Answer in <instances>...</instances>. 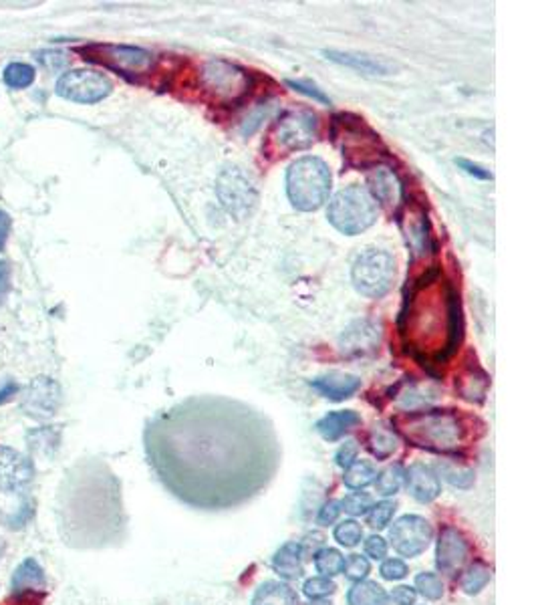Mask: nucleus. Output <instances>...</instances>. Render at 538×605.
<instances>
[{
  "mask_svg": "<svg viewBox=\"0 0 538 605\" xmlns=\"http://www.w3.org/2000/svg\"><path fill=\"white\" fill-rule=\"evenodd\" d=\"M359 424H361V416L355 410H337V411H329L327 416L320 418L315 424V428H317V432L323 436V440L337 442Z\"/></svg>",
  "mask_w": 538,
  "mask_h": 605,
  "instance_id": "nucleus-20",
  "label": "nucleus"
},
{
  "mask_svg": "<svg viewBox=\"0 0 538 605\" xmlns=\"http://www.w3.org/2000/svg\"><path fill=\"white\" fill-rule=\"evenodd\" d=\"M490 577H492V569H490L486 563L482 561L472 563L462 577V589L468 595H476L488 585Z\"/></svg>",
  "mask_w": 538,
  "mask_h": 605,
  "instance_id": "nucleus-27",
  "label": "nucleus"
},
{
  "mask_svg": "<svg viewBox=\"0 0 538 605\" xmlns=\"http://www.w3.org/2000/svg\"><path fill=\"white\" fill-rule=\"evenodd\" d=\"M27 440H29L30 450L37 452V454L51 456L59 444V436L53 430H49V428H41V430L29 432Z\"/></svg>",
  "mask_w": 538,
  "mask_h": 605,
  "instance_id": "nucleus-32",
  "label": "nucleus"
},
{
  "mask_svg": "<svg viewBox=\"0 0 538 605\" xmlns=\"http://www.w3.org/2000/svg\"><path fill=\"white\" fill-rule=\"evenodd\" d=\"M341 511L343 508H341L339 500H329V503H325L323 508L319 511L317 523L320 524V527H329V524H333L337 519H339Z\"/></svg>",
  "mask_w": 538,
  "mask_h": 605,
  "instance_id": "nucleus-44",
  "label": "nucleus"
},
{
  "mask_svg": "<svg viewBox=\"0 0 538 605\" xmlns=\"http://www.w3.org/2000/svg\"><path fill=\"white\" fill-rule=\"evenodd\" d=\"M351 277L361 295L381 298L389 293L393 281H396V261L388 250L367 248L353 263Z\"/></svg>",
  "mask_w": 538,
  "mask_h": 605,
  "instance_id": "nucleus-5",
  "label": "nucleus"
},
{
  "mask_svg": "<svg viewBox=\"0 0 538 605\" xmlns=\"http://www.w3.org/2000/svg\"><path fill=\"white\" fill-rule=\"evenodd\" d=\"M407 575V565L401 559H388L381 565V577L388 581H399Z\"/></svg>",
  "mask_w": 538,
  "mask_h": 605,
  "instance_id": "nucleus-42",
  "label": "nucleus"
},
{
  "mask_svg": "<svg viewBox=\"0 0 538 605\" xmlns=\"http://www.w3.org/2000/svg\"><path fill=\"white\" fill-rule=\"evenodd\" d=\"M369 188L373 200H380L388 208H397L404 202V184L391 168L377 166L369 176Z\"/></svg>",
  "mask_w": 538,
  "mask_h": 605,
  "instance_id": "nucleus-17",
  "label": "nucleus"
},
{
  "mask_svg": "<svg viewBox=\"0 0 538 605\" xmlns=\"http://www.w3.org/2000/svg\"><path fill=\"white\" fill-rule=\"evenodd\" d=\"M486 387H488V377L486 374H474V369L468 371V374L460 377V384H457V390H460L462 398L468 400V402H480L484 398L486 393Z\"/></svg>",
  "mask_w": 538,
  "mask_h": 605,
  "instance_id": "nucleus-29",
  "label": "nucleus"
},
{
  "mask_svg": "<svg viewBox=\"0 0 538 605\" xmlns=\"http://www.w3.org/2000/svg\"><path fill=\"white\" fill-rule=\"evenodd\" d=\"M270 105H264V108H259L256 109L252 116H248L246 117V124L243 125V134L244 135H251L256 127H259L262 124V119H267L269 117V113H270Z\"/></svg>",
  "mask_w": 538,
  "mask_h": 605,
  "instance_id": "nucleus-47",
  "label": "nucleus"
},
{
  "mask_svg": "<svg viewBox=\"0 0 538 605\" xmlns=\"http://www.w3.org/2000/svg\"><path fill=\"white\" fill-rule=\"evenodd\" d=\"M4 549H6V545H4V540H3V539H0V559H3V555H4Z\"/></svg>",
  "mask_w": 538,
  "mask_h": 605,
  "instance_id": "nucleus-53",
  "label": "nucleus"
},
{
  "mask_svg": "<svg viewBox=\"0 0 538 605\" xmlns=\"http://www.w3.org/2000/svg\"><path fill=\"white\" fill-rule=\"evenodd\" d=\"M373 500L367 492H351L343 498L341 508L345 513H349L351 516H359V514H367L369 508H371Z\"/></svg>",
  "mask_w": 538,
  "mask_h": 605,
  "instance_id": "nucleus-37",
  "label": "nucleus"
},
{
  "mask_svg": "<svg viewBox=\"0 0 538 605\" xmlns=\"http://www.w3.org/2000/svg\"><path fill=\"white\" fill-rule=\"evenodd\" d=\"M315 567L323 577H335L343 573L345 557L337 549L325 547L315 553Z\"/></svg>",
  "mask_w": 538,
  "mask_h": 605,
  "instance_id": "nucleus-28",
  "label": "nucleus"
},
{
  "mask_svg": "<svg viewBox=\"0 0 538 605\" xmlns=\"http://www.w3.org/2000/svg\"><path fill=\"white\" fill-rule=\"evenodd\" d=\"M335 589H337V585L333 583V579L331 577H323V575L307 579V581H304V585H303L304 595L311 597V600H323V597L333 595Z\"/></svg>",
  "mask_w": 538,
  "mask_h": 605,
  "instance_id": "nucleus-36",
  "label": "nucleus"
},
{
  "mask_svg": "<svg viewBox=\"0 0 538 605\" xmlns=\"http://www.w3.org/2000/svg\"><path fill=\"white\" fill-rule=\"evenodd\" d=\"M303 549L299 543H285L275 553V559H272V569H275L283 579H299L303 577L304 567H303Z\"/></svg>",
  "mask_w": 538,
  "mask_h": 605,
  "instance_id": "nucleus-21",
  "label": "nucleus"
},
{
  "mask_svg": "<svg viewBox=\"0 0 538 605\" xmlns=\"http://www.w3.org/2000/svg\"><path fill=\"white\" fill-rule=\"evenodd\" d=\"M19 392V385H14V384H4L3 387H0V403H4V402H9L14 393Z\"/></svg>",
  "mask_w": 538,
  "mask_h": 605,
  "instance_id": "nucleus-52",
  "label": "nucleus"
},
{
  "mask_svg": "<svg viewBox=\"0 0 538 605\" xmlns=\"http://www.w3.org/2000/svg\"><path fill=\"white\" fill-rule=\"evenodd\" d=\"M252 605H301V601L291 585L283 583V581H264L256 589Z\"/></svg>",
  "mask_w": 538,
  "mask_h": 605,
  "instance_id": "nucleus-22",
  "label": "nucleus"
},
{
  "mask_svg": "<svg viewBox=\"0 0 538 605\" xmlns=\"http://www.w3.org/2000/svg\"><path fill=\"white\" fill-rule=\"evenodd\" d=\"M456 164L460 166L465 174L478 177V180H492V172H490V169H486L484 166L474 164V161L465 160V158H456Z\"/></svg>",
  "mask_w": 538,
  "mask_h": 605,
  "instance_id": "nucleus-45",
  "label": "nucleus"
},
{
  "mask_svg": "<svg viewBox=\"0 0 538 605\" xmlns=\"http://www.w3.org/2000/svg\"><path fill=\"white\" fill-rule=\"evenodd\" d=\"M11 290V266L9 263L0 261V303L4 301Z\"/></svg>",
  "mask_w": 538,
  "mask_h": 605,
  "instance_id": "nucleus-49",
  "label": "nucleus"
},
{
  "mask_svg": "<svg viewBox=\"0 0 538 605\" xmlns=\"http://www.w3.org/2000/svg\"><path fill=\"white\" fill-rule=\"evenodd\" d=\"M345 575H347L351 581H365V577L369 575V571H371V565L365 559V557L361 555H351L347 561H345Z\"/></svg>",
  "mask_w": 538,
  "mask_h": 605,
  "instance_id": "nucleus-38",
  "label": "nucleus"
},
{
  "mask_svg": "<svg viewBox=\"0 0 538 605\" xmlns=\"http://www.w3.org/2000/svg\"><path fill=\"white\" fill-rule=\"evenodd\" d=\"M9 232H11V218L9 214L0 210V250L4 248L6 238H9Z\"/></svg>",
  "mask_w": 538,
  "mask_h": 605,
  "instance_id": "nucleus-51",
  "label": "nucleus"
},
{
  "mask_svg": "<svg viewBox=\"0 0 538 605\" xmlns=\"http://www.w3.org/2000/svg\"><path fill=\"white\" fill-rule=\"evenodd\" d=\"M335 539L339 540V545L343 547H355L359 545V540L363 539V529H361V524L353 519L347 521H341L339 524L335 527Z\"/></svg>",
  "mask_w": 538,
  "mask_h": 605,
  "instance_id": "nucleus-35",
  "label": "nucleus"
},
{
  "mask_svg": "<svg viewBox=\"0 0 538 605\" xmlns=\"http://www.w3.org/2000/svg\"><path fill=\"white\" fill-rule=\"evenodd\" d=\"M200 83H202L204 91L210 93L216 101L232 103L248 93V89H251V75L228 61L212 59L204 63L202 73H200Z\"/></svg>",
  "mask_w": 538,
  "mask_h": 605,
  "instance_id": "nucleus-7",
  "label": "nucleus"
},
{
  "mask_svg": "<svg viewBox=\"0 0 538 605\" xmlns=\"http://www.w3.org/2000/svg\"><path fill=\"white\" fill-rule=\"evenodd\" d=\"M357 452H359V446H357V442H355V440L345 442L343 446H341L339 450H337V454H335V462H337V466L349 468V466L357 460Z\"/></svg>",
  "mask_w": 538,
  "mask_h": 605,
  "instance_id": "nucleus-43",
  "label": "nucleus"
},
{
  "mask_svg": "<svg viewBox=\"0 0 538 605\" xmlns=\"http://www.w3.org/2000/svg\"><path fill=\"white\" fill-rule=\"evenodd\" d=\"M441 474L448 482H452L457 488H468L474 482V472L470 468H456L452 464H444L441 466Z\"/></svg>",
  "mask_w": 538,
  "mask_h": 605,
  "instance_id": "nucleus-39",
  "label": "nucleus"
},
{
  "mask_svg": "<svg viewBox=\"0 0 538 605\" xmlns=\"http://www.w3.org/2000/svg\"><path fill=\"white\" fill-rule=\"evenodd\" d=\"M415 597H417V592L409 585H399L393 589V593H391V600L397 605H414Z\"/></svg>",
  "mask_w": 538,
  "mask_h": 605,
  "instance_id": "nucleus-48",
  "label": "nucleus"
},
{
  "mask_svg": "<svg viewBox=\"0 0 538 605\" xmlns=\"http://www.w3.org/2000/svg\"><path fill=\"white\" fill-rule=\"evenodd\" d=\"M81 53L90 61L101 63L103 67L114 69L127 77L141 75L154 63V55L146 51V48L130 45H90Z\"/></svg>",
  "mask_w": 538,
  "mask_h": 605,
  "instance_id": "nucleus-8",
  "label": "nucleus"
},
{
  "mask_svg": "<svg viewBox=\"0 0 538 605\" xmlns=\"http://www.w3.org/2000/svg\"><path fill=\"white\" fill-rule=\"evenodd\" d=\"M365 553L371 557V559H383L388 555V540L380 535H373L365 540Z\"/></svg>",
  "mask_w": 538,
  "mask_h": 605,
  "instance_id": "nucleus-46",
  "label": "nucleus"
},
{
  "mask_svg": "<svg viewBox=\"0 0 538 605\" xmlns=\"http://www.w3.org/2000/svg\"><path fill=\"white\" fill-rule=\"evenodd\" d=\"M331 169L320 158L304 156L291 164L286 172V194L301 212L319 210L331 192Z\"/></svg>",
  "mask_w": 538,
  "mask_h": 605,
  "instance_id": "nucleus-3",
  "label": "nucleus"
},
{
  "mask_svg": "<svg viewBox=\"0 0 538 605\" xmlns=\"http://www.w3.org/2000/svg\"><path fill=\"white\" fill-rule=\"evenodd\" d=\"M431 524L417 514H406L393 523L389 539L393 549L404 557H417L428 549L431 540Z\"/></svg>",
  "mask_w": 538,
  "mask_h": 605,
  "instance_id": "nucleus-10",
  "label": "nucleus"
},
{
  "mask_svg": "<svg viewBox=\"0 0 538 605\" xmlns=\"http://www.w3.org/2000/svg\"><path fill=\"white\" fill-rule=\"evenodd\" d=\"M415 589L420 592L425 600L438 601L444 595V583L441 579L436 575V573H420L415 577Z\"/></svg>",
  "mask_w": 538,
  "mask_h": 605,
  "instance_id": "nucleus-33",
  "label": "nucleus"
},
{
  "mask_svg": "<svg viewBox=\"0 0 538 605\" xmlns=\"http://www.w3.org/2000/svg\"><path fill=\"white\" fill-rule=\"evenodd\" d=\"M309 605H331V603H329V601H320V600H312V603H309Z\"/></svg>",
  "mask_w": 538,
  "mask_h": 605,
  "instance_id": "nucleus-54",
  "label": "nucleus"
},
{
  "mask_svg": "<svg viewBox=\"0 0 538 605\" xmlns=\"http://www.w3.org/2000/svg\"><path fill=\"white\" fill-rule=\"evenodd\" d=\"M377 479V468L369 460H355L349 468H345L343 482L351 490H363Z\"/></svg>",
  "mask_w": 538,
  "mask_h": 605,
  "instance_id": "nucleus-26",
  "label": "nucleus"
},
{
  "mask_svg": "<svg viewBox=\"0 0 538 605\" xmlns=\"http://www.w3.org/2000/svg\"><path fill=\"white\" fill-rule=\"evenodd\" d=\"M61 385L51 377H37L22 395V410L35 419H49L61 406Z\"/></svg>",
  "mask_w": 538,
  "mask_h": 605,
  "instance_id": "nucleus-12",
  "label": "nucleus"
},
{
  "mask_svg": "<svg viewBox=\"0 0 538 605\" xmlns=\"http://www.w3.org/2000/svg\"><path fill=\"white\" fill-rule=\"evenodd\" d=\"M311 385L315 387L320 395H325V398L341 402L351 398V395L359 390L361 379L357 376L343 374V371H329L325 376L311 379Z\"/></svg>",
  "mask_w": 538,
  "mask_h": 605,
  "instance_id": "nucleus-19",
  "label": "nucleus"
},
{
  "mask_svg": "<svg viewBox=\"0 0 538 605\" xmlns=\"http://www.w3.org/2000/svg\"><path fill=\"white\" fill-rule=\"evenodd\" d=\"M397 442L399 440H397L396 430L389 426H385L383 422L373 424L371 432H369V438H367L369 450H371V454L377 460H388L393 452L397 450Z\"/></svg>",
  "mask_w": 538,
  "mask_h": 605,
  "instance_id": "nucleus-24",
  "label": "nucleus"
},
{
  "mask_svg": "<svg viewBox=\"0 0 538 605\" xmlns=\"http://www.w3.org/2000/svg\"><path fill=\"white\" fill-rule=\"evenodd\" d=\"M388 600L385 589L375 581H357L347 593L349 605H385Z\"/></svg>",
  "mask_w": 538,
  "mask_h": 605,
  "instance_id": "nucleus-25",
  "label": "nucleus"
},
{
  "mask_svg": "<svg viewBox=\"0 0 538 605\" xmlns=\"http://www.w3.org/2000/svg\"><path fill=\"white\" fill-rule=\"evenodd\" d=\"M377 202L363 186H347L341 192L335 194V198L329 204V222L337 230L349 237L365 232L371 229L377 220Z\"/></svg>",
  "mask_w": 538,
  "mask_h": 605,
  "instance_id": "nucleus-4",
  "label": "nucleus"
},
{
  "mask_svg": "<svg viewBox=\"0 0 538 605\" xmlns=\"http://www.w3.org/2000/svg\"><path fill=\"white\" fill-rule=\"evenodd\" d=\"M407 492L412 495L417 503H431L436 500L441 492L440 476L431 466L423 462H415L406 471Z\"/></svg>",
  "mask_w": 538,
  "mask_h": 605,
  "instance_id": "nucleus-15",
  "label": "nucleus"
},
{
  "mask_svg": "<svg viewBox=\"0 0 538 605\" xmlns=\"http://www.w3.org/2000/svg\"><path fill=\"white\" fill-rule=\"evenodd\" d=\"M468 559V540L456 527H444L440 531L438 549H436V565L441 573L456 575L462 565Z\"/></svg>",
  "mask_w": 538,
  "mask_h": 605,
  "instance_id": "nucleus-14",
  "label": "nucleus"
},
{
  "mask_svg": "<svg viewBox=\"0 0 538 605\" xmlns=\"http://www.w3.org/2000/svg\"><path fill=\"white\" fill-rule=\"evenodd\" d=\"M286 85H288V87H293L295 91H299V93L307 95V97H312V99L319 101V103H325V105L331 103V99H329V97L325 95L323 89H319L315 83H311V81H295V79H288V81H286Z\"/></svg>",
  "mask_w": 538,
  "mask_h": 605,
  "instance_id": "nucleus-41",
  "label": "nucleus"
},
{
  "mask_svg": "<svg viewBox=\"0 0 538 605\" xmlns=\"http://www.w3.org/2000/svg\"><path fill=\"white\" fill-rule=\"evenodd\" d=\"M33 460L19 450L0 446V490L17 495L33 482Z\"/></svg>",
  "mask_w": 538,
  "mask_h": 605,
  "instance_id": "nucleus-13",
  "label": "nucleus"
},
{
  "mask_svg": "<svg viewBox=\"0 0 538 605\" xmlns=\"http://www.w3.org/2000/svg\"><path fill=\"white\" fill-rule=\"evenodd\" d=\"M35 81V67L27 63H11L4 69V83L11 89H25L33 85Z\"/></svg>",
  "mask_w": 538,
  "mask_h": 605,
  "instance_id": "nucleus-31",
  "label": "nucleus"
},
{
  "mask_svg": "<svg viewBox=\"0 0 538 605\" xmlns=\"http://www.w3.org/2000/svg\"><path fill=\"white\" fill-rule=\"evenodd\" d=\"M216 192L230 216L244 220L259 204V190L251 176L240 166H226L216 180Z\"/></svg>",
  "mask_w": 538,
  "mask_h": 605,
  "instance_id": "nucleus-6",
  "label": "nucleus"
},
{
  "mask_svg": "<svg viewBox=\"0 0 538 605\" xmlns=\"http://www.w3.org/2000/svg\"><path fill=\"white\" fill-rule=\"evenodd\" d=\"M404 480H406V471L401 468V464H393L389 468H385L381 474H377L375 487L381 497H391L401 488Z\"/></svg>",
  "mask_w": 538,
  "mask_h": 605,
  "instance_id": "nucleus-30",
  "label": "nucleus"
},
{
  "mask_svg": "<svg viewBox=\"0 0 538 605\" xmlns=\"http://www.w3.org/2000/svg\"><path fill=\"white\" fill-rule=\"evenodd\" d=\"M156 471L190 506L222 511L267 487L277 472L272 434L251 410L228 402H192L156 426L149 442Z\"/></svg>",
  "mask_w": 538,
  "mask_h": 605,
  "instance_id": "nucleus-1",
  "label": "nucleus"
},
{
  "mask_svg": "<svg viewBox=\"0 0 538 605\" xmlns=\"http://www.w3.org/2000/svg\"><path fill=\"white\" fill-rule=\"evenodd\" d=\"M393 424L412 446L446 454L462 446L465 434L462 419L452 410L407 411Z\"/></svg>",
  "mask_w": 538,
  "mask_h": 605,
  "instance_id": "nucleus-2",
  "label": "nucleus"
},
{
  "mask_svg": "<svg viewBox=\"0 0 538 605\" xmlns=\"http://www.w3.org/2000/svg\"><path fill=\"white\" fill-rule=\"evenodd\" d=\"M393 513H396V503L381 500V503L371 505V508L367 511V524L371 529H385L389 524Z\"/></svg>",
  "mask_w": 538,
  "mask_h": 605,
  "instance_id": "nucleus-34",
  "label": "nucleus"
},
{
  "mask_svg": "<svg viewBox=\"0 0 538 605\" xmlns=\"http://www.w3.org/2000/svg\"><path fill=\"white\" fill-rule=\"evenodd\" d=\"M381 331L371 321H357L341 335V351L345 355H365L380 347Z\"/></svg>",
  "mask_w": 538,
  "mask_h": 605,
  "instance_id": "nucleus-16",
  "label": "nucleus"
},
{
  "mask_svg": "<svg viewBox=\"0 0 538 605\" xmlns=\"http://www.w3.org/2000/svg\"><path fill=\"white\" fill-rule=\"evenodd\" d=\"M37 61L43 65V67L49 71V73H61L65 71V67L69 65V59L65 53H59V51H41L37 53Z\"/></svg>",
  "mask_w": 538,
  "mask_h": 605,
  "instance_id": "nucleus-40",
  "label": "nucleus"
},
{
  "mask_svg": "<svg viewBox=\"0 0 538 605\" xmlns=\"http://www.w3.org/2000/svg\"><path fill=\"white\" fill-rule=\"evenodd\" d=\"M319 134L317 116L311 111H291L278 121L275 140L280 148L304 150L312 145Z\"/></svg>",
  "mask_w": 538,
  "mask_h": 605,
  "instance_id": "nucleus-11",
  "label": "nucleus"
},
{
  "mask_svg": "<svg viewBox=\"0 0 538 605\" xmlns=\"http://www.w3.org/2000/svg\"><path fill=\"white\" fill-rule=\"evenodd\" d=\"M47 585V577L41 565H38L33 557L30 559H25L19 569L14 571L13 577V589L17 593H25V592H35V589H43Z\"/></svg>",
  "mask_w": 538,
  "mask_h": 605,
  "instance_id": "nucleus-23",
  "label": "nucleus"
},
{
  "mask_svg": "<svg viewBox=\"0 0 538 605\" xmlns=\"http://www.w3.org/2000/svg\"><path fill=\"white\" fill-rule=\"evenodd\" d=\"M329 61H333L341 67L353 69L363 75H391L393 65L380 59V56L367 55V53H355V51H337V48H329L323 51Z\"/></svg>",
  "mask_w": 538,
  "mask_h": 605,
  "instance_id": "nucleus-18",
  "label": "nucleus"
},
{
  "mask_svg": "<svg viewBox=\"0 0 538 605\" xmlns=\"http://www.w3.org/2000/svg\"><path fill=\"white\" fill-rule=\"evenodd\" d=\"M111 81L99 71L73 69L63 73L57 81V95L75 103H98L111 93Z\"/></svg>",
  "mask_w": 538,
  "mask_h": 605,
  "instance_id": "nucleus-9",
  "label": "nucleus"
},
{
  "mask_svg": "<svg viewBox=\"0 0 538 605\" xmlns=\"http://www.w3.org/2000/svg\"><path fill=\"white\" fill-rule=\"evenodd\" d=\"M320 543H323V535H319V532H312V535H309L307 539H304V543H299L301 549H303V557L309 555V553L315 555L317 553V545H320Z\"/></svg>",
  "mask_w": 538,
  "mask_h": 605,
  "instance_id": "nucleus-50",
  "label": "nucleus"
}]
</instances>
